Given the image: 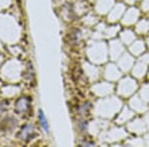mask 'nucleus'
Here are the masks:
<instances>
[{"mask_svg":"<svg viewBox=\"0 0 149 147\" xmlns=\"http://www.w3.org/2000/svg\"><path fill=\"white\" fill-rule=\"evenodd\" d=\"M29 107H30V100L27 98H20L19 100H17L15 105V109L16 111L19 113H23L25 111H27Z\"/></svg>","mask_w":149,"mask_h":147,"instance_id":"2","label":"nucleus"},{"mask_svg":"<svg viewBox=\"0 0 149 147\" xmlns=\"http://www.w3.org/2000/svg\"><path fill=\"white\" fill-rule=\"evenodd\" d=\"M34 136H35V128L33 125H30V124L24 125L18 133L19 138L25 142L30 141Z\"/></svg>","mask_w":149,"mask_h":147,"instance_id":"1","label":"nucleus"},{"mask_svg":"<svg viewBox=\"0 0 149 147\" xmlns=\"http://www.w3.org/2000/svg\"><path fill=\"white\" fill-rule=\"evenodd\" d=\"M38 115H39V120H40V123H41V125H42L43 129H44L45 131L48 133V132H49V125H48L47 119H46V117H45L44 112H43L42 109L39 110V114Z\"/></svg>","mask_w":149,"mask_h":147,"instance_id":"3","label":"nucleus"}]
</instances>
